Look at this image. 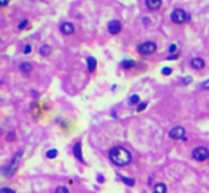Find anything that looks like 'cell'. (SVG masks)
<instances>
[{
    "mask_svg": "<svg viewBox=\"0 0 209 193\" xmlns=\"http://www.w3.org/2000/svg\"><path fill=\"white\" fill-rule=\"evenodd\" d=\"M46 156L48 158V159H53V158L57 156V149H48L47 153H46Z\"/></svg>",
    "mask_w": 209,
    "mask_h": 193,
    "instance_id": "19",
    "label": "cell"
},
{
    "mask_svg": "<svg viewBox=\"0 0 209 193\" xmlns=\"http://www.w3.org/2000/svg\"><path fill=\"white\" fill-rule=\"evenodd\" d=\"M0 193H16L13 189L10 187H3V189H0Z\"/></svg>",
    "mask_w": 209,
    "mask_h": 193,
    "instance_id": "25",
    "label": "cell"
},
{
    "mask_svg": "<svg viewBox=\"0 0 209 193\" xmlns=\"http://www.w3.org/2000/svg\"><path fill=\"white\" fill-rule=\"evenodd\" d=\"M3 6V0H0V7Z\"/></svg>",
    "mask_w": 209,
    "mask_h": 193,
    "instance_id": "34",
    "label": "cell"
},
{
    "mask_svg": "<svg viewBox=\"0 0 209 193\" xmlns=\"http://www.w3.org/2000/svg\"><path fill=\"white\" fill-rule=\"evenodd\" d=\"M142 21H144V23H145V24H148V23H149V20H148V17H144V20H142Z\"/></svg>",
    "mask_w": 209,
    "mask_h": 193,
    "instance_id": "31",
    "label": "cell"
},
{
    "mask_svg": "<svg viewBox=\"0 0 209 193\" xmlns=\"http://www.w3.org/2000/svg\"><path fill=\"white\" fill-rule=\"evenodd\" d=\"M191 67H192L193 70H202L203 67H205V60L201 58V57H193L192 60H191Z\"/></svg>",
    "mask_w": 209,
    "mask_h": 193,
    "instance_id": "9",
    "label": "cell"
},
{
    "mask_svg": "<svg viewBox=\"0 0 209 193\" xmlns=\"http://www.w3.org/2000/svg\"><path fill=\"white\" fill-rule=\"evenodd\" d=\"M147 105H148V102H139V104H138V107H137V111H138V112L144 111L145 108H147Z\"/></svg>",
    "mask_w": 209,
    "mask_h": 193,
    "instance_id": "21",
    "label": "cell"
},
{
    "mask_svg": "<svg viewBox=\"0 0 209 193\" xmlns=\"http://www.w3.org/2000/svg\"><path fill=\"white\" fill-rule=\"evenodd\" d=\"M129 104H131V105H138L139 104V95L134 94V95L129 96Z\"/></svg>",
    "mask_w": 209,
    "mask_h": 193,
    "instance_id": "18",
    "label": "cell"
},
{
    "mask_svg": "<svg viewBox=\"0 0 209 193\" xmlns=\"http://www.w3.org/2000/svg\"><path fill=\"white\" fill-rule=\"evenodd\" d=\"M157 51V44L154 41H144L138 46V53L141 56H149Z\"/></svg>",
    "mask_w": 209,
    "mask_h": 193,
    "instance_id": "4",
    "label": "cell"
},
{
    "mask_svg": "<svg viewBox=\"0 0 209 193\" xmlns=\"http://www.w3.org/2000/svg\"><path fill=\"white\" fill-rule=\"evenodd\" d=\"M39 51H40V54L43 57H48L51 54V51H53V48H51L50 44H43V46L40 47V50H39Z\"/></svg>",
    "mask_w": 209,
    "mask_h": 193,
    "instance_id": "14",
    "label": "cell"
},
{
    "mask_svg": "<svg viewBox=\"0 0 209 193\" xmlns=\"http://www.w3.org/2000/svg\"><path fill=\"white\" fill-rule=\"evenodd\" d=\"M171 73H172V70L169 67H164V68H162V74H164V75H169Z\"/></svg>",
    "mask_w": 209,
    "mask_h": 193,
    "instance_id": "24",
    "label": "cell"
},
{
    "mask_svg": "<svg viewBox=\"0 0 209 193\" xmlns=\"http://www.w3.org/2000/svg\"><path fill=\"white\" fill-rule=\"evenodd\" d=\"M179 54L175 53V54H171V56H168V60H175V58H178Z\"/></svg>",
    "mask_w": 209,
    "mask_h": 193,
    "instance_id": "29",
    "label": "cell"
},
{
    "mask_svg": "<svg viewBox=\"0 0 209 193\" xmlns=\"http://www.w3.org/2000/svg\"><path fill=\"white\" fill-rule=\"evenodd\" d=\"M27 24H29V20H27V19H23V20L19 23V26H17V27H19V30H24Z\"/></svg>",
    "mask_w": 209,
    "mask_h": 193,
    "instance_id": "20",
    "label": "cell"
},
{
    "mask_svg": "<svg viewBox=\"0 0 209 193\" xmlns=\"http://www.w3.org/2000/svg\"><path fill=\"white\" fill-rule=\"evenodd\" d=\"M154 193H166V186L164 183H157L154 186Z\"/></svg>",
    "mask_w": 209,
    "mask_h": 193,
    "instance_id": "16",
    "label": "cell"
},
{
    "mask_svg": "<svg viewBox=\"0 0 209 193\" xmlns=\"http://www.w3.org/2000/svg\"><path fill=\"white\" fill-rule=\"evenodd\" d=\"M176 50H178L176 44H171V46H169V53H176Z\"/></svg>",
    "mask_w": 209,
    "mask_h": 193,
    "instance_id": "26",
    "label": "cell"
},
{
    "mask_svg": "<svg viewBox=\"0 0 209 193\" xmlns=\"http://www.w3.org/2000/svg\"><path fill=\"white\" fill-rule=\"evenodd\" d=\"M87 68H88V73H94L95 68H97V60L94 57H88L87 58Z\"/></svg>",
    "mask_w": 209,
    "mask_h": 193,
    "instance_id": "13",
    "label": "cell"
},
{
    "mask_svg": "<svg viewBox=\"0 0 209 193\" xmlns=\"http://www.w3.org/2000/svg\"><path fill=\"white\" fill-rule=\"evenodd\" d=\"M73 152H74V156L78 159V162L84 163V158H83V153H81V142H77L73 148Z\"/></svg>",
    "mask_w": 209,
    "mask_h": 193,
    "instance_id": "11",
    "label": "cell"
},
{
    "mask_svg": "<svg viewBox=\"0 0 209 193\" xmlns=\"http://www.w3.org/2000/svg\"><path fill=\"white\" fill-rule=\"evenodd\" d=\"M201 88H202V90H209V80H208V81H205V83H203L202 85H201Z\"/></svg>",
    "mask_w": 209,
    "mask_h": 193,
    "instance_id": "28",
    "label": "cell"
},
{
    "mask_svg": "<svg viewBox=\"0 0 209 193\" xmlns=\"http://www.w3.org/2000/svg\"><path fill=\"white\" fill-rule=\"evenodd\" d=\"M169 138H172V139H184L185 138V129L182 127H174L169 131Z\"/></svg>",
    "mask_w": 209,
    "mask_h": 193,
    "instance_id": "6",
    "label": "cell"
},
{
    "mask_svg": "<svg viewBox=\"0 0 209 193\" xmlns=\"http://www.w3.org/2000/svg\"><path fill=\"white\" fill-rule=\"evenodd\" d=\"M14 138H16L14 132H9V133H7V141H14Z\"/></svg>",
    "mask_w": 209,
    "mask_h": 193,
    "instance_id": "27",
    "label": "cell"
},
{
    "mask_svg": "<svg viewBox=\"0 0 209 193\" xmlns=\"http://www.w3.org/2000/svg\"><path fill=\"white\" fill-rule=\"evenodd\" d=\"M122 29V24L120 20H111L110 23H108V31H110V34H112V36H115V34H118L120 31H121Z\"/></svg>",
    "mask_w": 209,
    "mask_h": 193,
    "instance_id": "7",
    "label": "cell"
},
{
    "mask_svg": "<svg viewBox=\"0 0 209 193\" xmlns=\"http://www.w3.org/2000/svg\"><path fill=\"white\" fill-rule=\"evenodd\" d=\"M192 158L195 160H198V162H203V160H206L209 158V150L205 146H198L193 149Z\"/></svg>",
    "mask_w": 209,
    "mask_h": 193,
    "instance_id": "5",
    "label": "cell"
},
{
    "mask_svg": "<svg viewBox=\"0 0 209 193\" xmlns=\"http://www.w3.org/2000/svg\"><path fill=\"white\" fill-rule=\"evenodd\" d=\"M108 158L117 166H127V165L131 163V159H132L129 150H127L122 146H114L110 150V153H108Z\"/></svg>",
    "mask_w": 209,
    "mask_h": 193,
    "instance_id": "1",
    "label": "cell"
},
{
    "mask_svg": "<svg viewBox=\"0 0 209 193\" xmlns=\"http://www.w3.org/2000/svg\"><path fill=\"white\" fill-rule=\"evenodd\" d=\"M23 53H24V54H30V53H31V46H30V44H26V46H24Z\"/></svg>",
    "mask_w": 209,
    "mask_h": 193,
    "instance_id": "23",
    "label": "cell"
},
{
    "mask_svg": "<svg viewBox=\"0 0 209 193\" xmlns=\"http://www.w3.org/2000/svg\"><path fill=\"white\" fill-rule=\"evenodd\" d=\"M121 180L125 183V185H128V186H134V185H135V179H132V177L121 176Z\"/></svg>",
    "mask_w": 209,
    "mask_h": 193,
    "instance_id": "17",
    "label": "cell"
},
{
    "mask_svg": "<svg viewBox=\"0 0 209 193\" xmlns=\"http://www.w3.org/2000/svg\"><path fill=\"white\" fill-rule=\"evenodd\" d=\"M97 179H98V182H104V176H101V175H100Z\"/></svg>",
    "mask_w": 209,
    "mask_h": 193,
    "instance_id": "30",
    "label": "cell"
},
{
    "mask_svg": "<svg viewBox=\"0 0 209 193\" xmlns=\"http://www.w3.org/2000/svg\"><path fill=\"white\" fill-rule=\"evenodd\" d=\"M56 193H68V189L66 186H58L56 189Z\"/></svg>",
    "mask_w": 209,
    "mask_h": 193,
    "instance_id": "22",
    "label": "cell"
},
{
    "mask_svg": "<svg viewBox=\"0 0 209 193\" xmlns=\"http://www.w3.org/2000/svg\"><path fill=\"white\" fill-rule=\"evenodd\" d=\"M9 2H10V0H3V6H7V4H9Z\"/></svg>",
    "mask_w": 209,
    "mask_h": 193,
    "instance_id": "33",
    "label": "cell"
},
{
    "mask_svg": "<svg viewBox=\"0 0 209 193\" xmlns=\"http://www.w3.org/2000/svg\"><path fill=\"white\" fill-rule=\"evenodd\" d=\"M74 30H75L74 24L70 23V21H66V23H63L60 26V31L64 34V36H71V34L74 33Z\"/></svg>",
    "mask_w": 209,
    "mask_h": 193,
    "instance_id": "8",
    "label": "cell"
},
{
    "mask_svg": "<svg viewBox=\"0 0 209 193\" xmlns=\"http://www.w3.org/2000/svg\"><path fill=\"white\" fill-rule=\"evenodd\" d=\"M121 65L124 70H131V68H134V67L137 65V63H135L134 60H124L121 63Z\"/></svg>",
    "mask_w": 209,
    "mask_h": 193,
    "instance_id": "15",
    "label": "cell"
},
{
    "mask_svg": "<svg viewBox=\"0 0 209 193\" xmlns=\"http://www.w3.org/2000/svg\"><path fill=\"white\" fill-rule=\"evenodd\" d=\"M19 70H20L23 74H30L31 71H33V65H31V63H29V61H24V63L20 64Z\"/></svg>",
    "mask_w": 209,
    "mask_h": 193,
    "instance_id": "12",
    "label": "cell"
},
{
    "mask_svg": "<svg viewBox=\"0 0 209 193\" xmlns=\"http://www.w3.org/2000/svg\"><path fill=\"white\" fill-rule=\"evenodd\" d=\"M145 6L148 7L149 10H158L162 6V0H145Z\"/></svg>",
    "mask_w": 209,
    "mask_h": 193,
    "instance_id": "10",
    "label": "cell"
},
{
    "mask_svg": "<svg viewBox=\"0 0 209 193\" xmlns=\"http://www.w3.org/2000/svg\"><path fill=\"white\" fill-rule=\"evenodd\" d=\"M191 83V78H186V80H184V84H189Z\"/></svg>",
    "mask_w": 209,
    "mask_h": 193,
    "instance_id": "32",
    "label": "cell"
},
{
    "mask_svg": "<svg viewBox=\"0 0 209 193\" xmlns=\"http://www.w3.org/2000/svg\"><path fill=\"white\" fill-rule=\"evenodd\" d=\"M171 20L174 21L175 24H182L185 21L189 20V14L186 13L184 9H175V10H172L171 13Z\"/></svg>",
    "mask_w": 209,
    "mask_h": 193,
    "instance_id": "3",
    "label": "cell"
},
{
    "mask_svg": "<svg viewBox=\"0 0 209 193\" xmlns=\"http://www.w3.org/2000/svg\"><path fill=\"white\" fill-rule=\"evenodd\" d=\"M21 156H23V150H19V152L13 156L11 162H9V165H7L6 168H3V175L6 177H10V176L14 175V172H16L17 168H19V163H20Z\"/></svg>",
    "mask_w": 209,
    "mask_h": 193,
    "instance_id": "2",
    "label": "cell"
}]
</instances>
